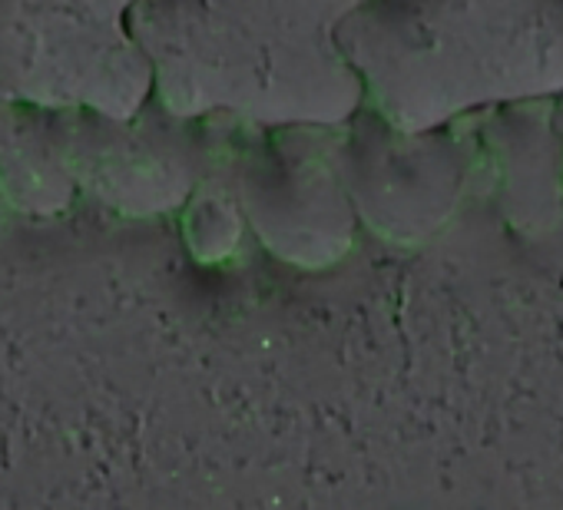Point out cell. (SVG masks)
<instances>
[{
    "label": "cell",
    "instance_id": "1",
    "mask_svg": "<svg viewBox=\"0 0 563 510\" xmlns=\"http://www.w3.org/2000/svg\"><path fill=\"white\" fill-rule=\"evenodd\" d=\"M362 0H140L153 100L186 120L252 130L345 126L365 90L339 31Z\"/></svg>",
    "mask_w": 563,
    "mask_h": 510
},
{
    "label": "cell",
    "instance_id": "2",
    "mask_svg": "<svg viewBox=\"0 0 563 510\" xmlns=\"http://www.w3.org/2000/svg\"><path fill=\"white\" fill-rule=\"evenodd\" d=\"M339 44L365 107L401 130L563 93V0H362Z\"/></svg>",
    "mask_w": 563,
    "mask_h": 510
},
{
    "label": "cell",
    "instance_id": "3",
    "mask_svg": "<svg viewBox=\"0 0 563 510\" xmlns=\"http://www.w3.org/2000/svg\"><path fill=\"white\" fill-rule=\"evenodd\" d=\"M140 0H0V87L51 113L136 117L153 67L136 41Z\"/></svg>",
    "mask_w": 563,
    "mask_h": 510
},
{
    "label": "cell",
    "instance_id": "4",
    "mask_svg": "<svg viewBox=\"0 0 563 510\" xmlns=\"http://www.w3.org/2000/svg\"><path fill=\"white\" fill-rule=\"evenodd\" d=\"M342 130H258L235 163V196L249 232L292 269H332L355 245L362 222L342 169Z\"/></svg>",
    "mask_w": 563,
    "mask_h": 510
},
{
    "label": "cell",
    "instance_id": "5",
    "mask_svg": "<svg viewBox=\"0 0 563 510\" xmlns=\"http://www.w3.org/2000/svg\"><path fill=\"white\" fill-rule=\"evenodd\" d=\"M474 156L454 126L401 130L362 107L342 130V169L362 229L388 245H421L457 212Z\"/></svg>",
    "mask_w": 563,
    "mask_h": 510
},
{
    "label": "cell",
    "instance_id": "6",
    "mask_svg": "<svg viewBox=\"0 0 563 510\" xmlns=\"http://www.w3.org/2000/svg\"><path fill=\"white\" fill-rule=\"evenodd\" d=\"M57 143L77 189L110 209L150 219L183 209L209 173L206 120L150 100L136 117L54 113Z\"/></svg>",
    "mask_w": 563,
    "mask_h": 510
},
{
    "label": "cell",
    "instance_id": "7",
    "mask_svg": "<svg viewBox=\"0 0 563 510\" xmlns=\"http://www.w3.org/2000/svg\"><path fill=\"white\" fill-rule=\"evenodd\" d=\"M471 120L504 215L527 235L550 232L563 219V130L553 100L507 103Z\"/></svg>",
    "mask_w": 563,
    "mask_h": 510
},
{
    "label": "cell",
    "instance_id": "8",
    "mask_svg": "<svg viewBox=\"0 0 563 510\" xmlns=\"http://www.w3.org/2000/svg\"><path fill=\"white\" fill-rule=\"evenodd\" d=\"M77 192L51 110L0 87V202L24 212H60Z\"/></svg>",
    "mask_w": 563,
    "mask_h": 510
},
{
    "label": "cell",
    "instance_id": "9",
    "mask_svg": "<svg viewBox=\"0 0 563 510\" xmlns=\"http://www.w3.org/2000/svg\"><path fill=\"white\" fill-rule=\"evenodd\" d=\"M192 206V245L199 255L206 259H222L229 255L235 245H239V235L245 225V212H242V202L235 196V186L232 192L229 189H216V192H202V186L192 192V199L186 202Z\"/></svg>",
    "mask_w": 563,
    "mask_h": 510
},
{
    "label": "cell",
    "instance_id": "10",
    "mask_svg": "<svg viewBox=\"0 0 563 510\" xmlns=\"http://www.w3.org/2000/svg\"><path fill=\"white\" fill-rule=\"evenodd\" d=\"M553 113H556V123H560V130H563V93L553 100Z\"/></svg>",
    "mask_w": 563,
    "mask_h": 510
}]
</instances>
